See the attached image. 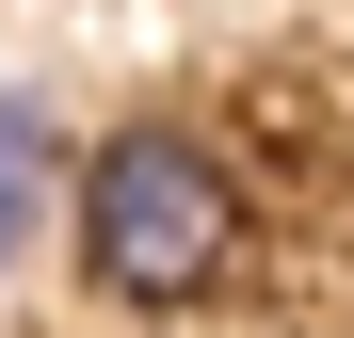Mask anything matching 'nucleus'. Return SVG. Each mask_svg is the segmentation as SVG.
Returning <instances> with one entry per match:
<instances>
[{
    "instance_id": "2",
    "label": "nucleus",
    "mask_w": 354,
    "mask_h": 338,
    "mask_svg": "<svg viewBox=\"0 0 354 338\" xmlns=\"http://www.w3.org/2000/svg\"><path fill=\"white\" fill-rule=\"evenodd\" d=\"M65 178H81L65 113H48L32 81H0V274H17V258L48 242V209H65Z\"/></svg>"
},
{
    "instance_id": "1",
    "label": "nucleus",
    "mask_w": 354,
    "mask_h": 338,
    "mask_svg": "<svg viewBox=\"0 0 354 338\" xmlns=\"http://www.w3.org/2000/svg\"><path fill=\"white\" fill-rule=\"evenodd\" d=\"M242 161H225L209 129H177V113H129V129H97L81 145V178H65V242H81V290L97 306H209L225 274H242Z\"/></svg>"
}]
</instances>
